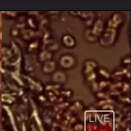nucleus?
<instances>
[{"label": "nucleus", "instance_id": "obj_1", "mask_svg": "<svg viewBox=\"0 0 131 131\" xmlns=\"http://www.w3.org/2000/svg\"></svg>", "mask_w": 131, "mask_h": 131}]
</instances>
